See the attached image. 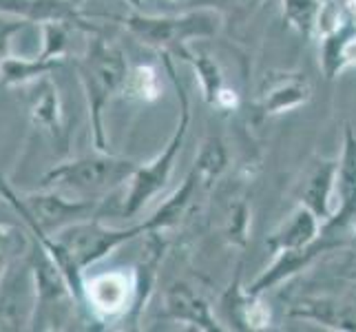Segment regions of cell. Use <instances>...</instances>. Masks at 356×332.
<instances>
[{"label": "cell", "instance_id": "25", "mask_svg": "<svg viewBox=\"0 0 356 332\" xmlns=\"http://www.w3.org/2000/svg\"><path fill=\"white\" fill-rule=\"evenodd\" d=\"M124 91L140 102H153L159 97V73L149 65H138L129 71Z\"/></svg>", "mask_w": 356, "mask_h": 332}, {"label": "cell", "instance_id": "16", "mask_svg": "<svg viewBox=\"0 0 356 332\" xmlns=\"http://www.w3.org/2000/svg\"><path fill=\"white\" fill-rule=\"evenodd\" d=\"M312 97V84L303 73H281L270 78V84L259 95V109L264 116H281L308 104Z\"/></svg>", "mask_w": 356, "mask_h": 332}, {"label": "cell", "instance_id": "30", "mask_svg": "<svg viewBox=\"0 0 356 332\" xmlns=\"http://www.w3.org/2000/svg\"><path fill=\"white\" fill-rule=\"evenodd\" d=\"M127 3L133 7V9H140V5H142V0H127Z\"/></svg>", "mask_w": 356, "mask_h": 332}, {"label": "cell", "instance_id": "7", "mask_svg": "<svg viewBox=\"0 0 356 332\" xmlns=\"http://www.w3.org/2000/svg\"><path fill=\"white\" fill-rule=\"evenodd\" d=\"M138 299V275L135 268H113L84 277L82 301L95 324H115L133 315Z\"/></svg>", "mask_w": 356, "mask_h": 332}, {"label": "cell", "instance_id": "4", "mask_svg": "<svg viewBox=\"0 0 356 332\" xmlns=\"http://www.w3.org/2000/svg\"><path fill=\"white\" fill-rule=\"evenodd\" d=\"M124 27L140 42L175 56L193 40L215 38L224 27V18L213 7H197L173 16H146L135 9L124 18Z\"/></svg>", "mask_w": 356, "mask_h": 332}, {"label": "cell", "instance_id": "24", "mask_svg": "<svg viewBox=\"0 0 356 332\" xmlns=\"http://www.w3.org/2000/svg\"><path fill=\"white\" fill-rule=\"evenodd\" d=\"M228 166V153H226V146L222 144V140L217 138H208L202 144V151L195 159V171L202 180V187H208L213 184L219 175L224 173V168Z\"/></svg>", "mask_w": 356, "mask_h": 332}, {"label": "cell", "instance_id": "14", "mask_svg": "<svg viewBox=\"0 0 356 332\" xmlns=\"http://www.w3.org/2000/svg\"><path fill=\"white\" fill-rule=\"evenodd\" d=\"M241 273H237L235 281L226 290L222 306L224 313L228 315V328L235 330H266L273 324V315L270 308L261 301V294L248 292L239 281Z\"/></svg>", "mask_w": 356, "mask_h": 332}, {"label": "cell", "instance_id": "6", "mask_svg": "<svg viewBox=\"0 0 356 332\" xmlns=\"http://www.w3.org/2000/svg\"><path fill=\"white\" fill-rule=\"evenodd\" d=\"M146 226L144 221L129 228H113L100 221V217H87L80 221H73L67 228L54 232V239L63 246L67 255L73 260L82 273L89 266L104 260L106 255L118 251L120 246L135 237H144Z\"/></svg>", "mask_w": 356, "mask_h": 332}, {"label": "cell", "instance_id": "29", "mask_svg": "<svg viewBox=\"0 0 356 332\" xmlns=\"http://www.w3.org/2000/svg\"><path fill=\"white\" fill-rule=\"evenodd\" d=\"M24 24H27V20L9 14H0V60L9 56V40L24 29Z\"/></svg>", "mask_w": 356, "mask_h": 332}, {"label": "cell", "instance_id": "28", "mask_svg": "<svg viewBox=\"0 0 356 332\" xmlns=\"http://www.w3.org/2000/svg\"><path fill=\"white\" fill-rule=\"evenodd\" d=\"M22 232L16 228H11L9 224L0 221V275L7 268V264L14 260L16 255H20V246H22Z\"/></svg>", "mask_w": 356, "mask_h": 332}, {"label": "cell", "instance_id": "22", "mask_svg": "<svg viewBox=\"0 0 356 332\" xmlns=\"http://www.w3.org/2000/svg\"><path fill=\"white\" fill-rule=\"evenodd\" d=\"M29 118L35 127H42L54 135L63 131V106H60V95H58L56 84L49 80V76L38 80V93H35L31 100Z\"/></svg>", "mask_w": 356, "mask_h": 332}, {"label": "cell", "instance_id": "15", "mask_svg": "<svg viewBox=\"0 0 356 332\" xmlns=\"http://www.w3.org/2000/svg\"><path fill=\"white\" fill-rule=\"evenodd\" d=\"M0 14H9L27 22H69L78 29L93 31L84 24L73 0H0Z\"/></svg>", "mask_w": 356, "mask_h": 332}, {"label": "cell", "instance_id": "9", "mask_svg": "<svg viewBox=\"0 0 356 332\" xmlns=\"http://www.w3.org/2000/svg\"><path fill=\"white\" fill-rule=\"evenodd\" d=\"M334 200V215L323 226V230L332 232L350 228L356 232V131L350 125H346V131H343Z\"/></svg>", "mask_w": 356, "mask_h": 332}, {"label": "cell", "instance_id": "26", "mask_svg": "<svg viewBox=\"0 0 356 332\" xmlns=\"http://www.w3.org/2000/svg\"><path fill=\"white\" fill-rule=\"evenodd\" d=\"M69 22H42V52L40 58L47 60H63L69 47Z\"/></svg>", "mask_w": 356, "mask_h": 332}, {"label": "cell", "instance_id": "13", "mask_svg": "<svg viewBox=\"0 0 356 332\" xmlns=\"http://www.w3.org/2000/svg\"><path fill=\"white\" fill-rule=\"evenodd\" d=\"M323 221L318 219L308 206L297 204L294 211L281 221V224L270 232L266 239V248L270 253L279 251H292V248H305L323 237Z\"/></svg>", "mask_w": 356, "mask_h": 332}, {"label": "cell", "instance_id": "27", "mask_svg": "<svg viewBox=\"0 0 356 332\" xmlns=\"http://www.w3.org/2000/svg\"><path fill=\"white\" fill-rule=\"evenodd\" d=\"M248 232H250V208L245 202H239L237 206H232V211H230L226 235L232 244L243 246L248 242Z\"/></svg>", "mask_w": 356, "mask_h": 332}, {"label": "cell", "instance_id": "2", "mask_svg": "<svg viewBox=\"0 0 356 332\" xmlns=\"http://www.w3.org/2000/svg\"><path fill=\"white\" fill-rule=\"evenodd\" d=\"M159 54H162V65L166 69V76L170 82H173L175 93H177L179 118H177V127H175L173 135H170L168 144L151 159V162L138 164L135 173L131 175L127 195H124V200H122V208H120L122 217L138 215L157 193H162V189L168 184L170 175H173L175 159L181 151L184 142H186L188 127H191V97H188L186 87H184V82L177 76L173 54H168V52H159Z\"/></svg>", "mask_w": 356, "mask_h": 332}, {"label": "cell", "instance_id": "11", "mask_svg": "<svg viewBox=\"0 0 356 332\" xmlns=\"http://www.w3.org/2000/svg\"><path fill=\"white\" fill-rule=\"evenodd\" d=\"M162 313L173 322L191 326L195 330H226V326H222V322L213 315L211 303L204 299V294L188 284H181V281H175L164 290Z\"/></svg>", "mask_w": 356, "mask_h": 332}, {"label": "cell", "instance_id": "8", "mask_svg": "<svg viewBox=\"0 0 356 332\" xmlns=\"http://www.w3.org/2000/svg\"><path fill=\"white\" fill-rule=\"evenodd\" d=\"M38 308L29 248L16 255L0 275V330H24L33 326Z\"/></svg>", "mask_w": 356, "mask_h": 332}, {"label": "cell", "instance_id": "5", "mask_svg": "<svg viewBox=\"0 0 356 332\" xmlns=\"http://www.w3.org/2000/svg\"><path fill=\"white\" fill-rule=\"evenodd\" d=\"M0 198L11 204L24 224L40 228L47 235H54L73 221L93 217L95 208L100 206V200L65 198V193L51 189H42L40 193H27L18 198L3 175H0Z\"/></svg>", "mask_w": 356, "mask_h": 332}, {"label": "cell", "instance_id": "10", "mask_svg": "<svg viewBox=\"0 0 356 332\" xmlns=\"http://www.w3.org/2000/svg\"><path fill=\"white\" fill-rule=\"evenodd\" d=\"M327 232H323L321 239H316L314 244L305 246V248H292V251H279L273 255V262L270 266H266L259 275L252 279V284L245 286V290L252 294H264L268 290H273L275 286L284 284V281L297 277L299 273H303L305 268H310L314 264L316 257H321L323 253H327L332 246V242H327Z\"/></svg>", "mask_w": 356, "mask_h": 332}, {"label": "cell", "instance_id": "20", "mask_svg": "<svg viewBox=\"0 0 356 332\" xmlns=\"http://www.w3.org/2000/svg\"><path fill=\"white\" fill-rule=\"evenodd\" d=\"M63 60H47V58H18V56H5L0 60V87H27V84L38 82L40 78L56 71Z\"/></svg>", "mask_w": 356, "mask_h": 332}, {"label": "cell", "instance_id": "12", "mask_svg": "<svg viewBox=\"0 0 356 332\" xmlns=\"http://www.w3.org/2000/svg\"><path fill=\"white\" fill-rule=\"evenodd\" d=\"M337 159H316V162L305 171L303 180L299 182L297 191V204L308 206L310 211L327 224L334 215L337 206Z\"/></svg>", "mask_w": 356, "mask_h": 332}, {"label": "cell", "instance_id": "18", "mask_svg": "<svg viewBox=\"0 0 356 332\" xmlns=\"http://www.w3.org/2000/svg\"><path fill=\"white\" fill-rule=\"evenodd\" d=\"M288 317L312 322L327 330L354 332L356 330V310L352 306L332 297H305L288 310Z\"/></svg>", "mask_w": 356, "mask_h": 332}, {"label": "cell", "instance_id": "3", "mask_svg": "<svg viewBox=\"0 0 356 332\" xmlns=\"http://www.w3.org/2000/svg\"><path fill=\"white\" fill-rule=\"evenodd\" d=\"M138 164L133 159L108 155L106 151H95L93 155L69 159L51 168L40 180L42 189L58 193H71L84 200H100L102 195L127 187Z\"/></svg>", "mask_w": 356, "mask_h": 332}, {"label": "cell", "instance_id": "23", "mask_svg": "<svg viewBox=\"0 0 356 332\" xmlns=\"http://www.w3.org/2000/svg\"><path fill=\"white\" fill-rule=\"evenodd\" d=\"M323 11V0H281V16L292 31L301 38H310L318 31V18Z\"/></svg>", "mask_w": 356, "mask_h": 332}, {"label": "cell", "instance_id": "17", "mask_svg": "<svg viewBox=\"0 0 356 332\" xmlns=\"http://www.w3.org/2000/svg\"><path fill=\"white\" fill-rule=\"evenodd\" d=\"M318 67L325 80H337L346 69L356 67V24L346 22L341 27L318 35Z\"/></svg>", "mask_w": 356, "mask_h": 332}, {"label": "cell", "instance_id": "21", "mask_svg": "<svg viewBox=\"0 0 356 332\" xmlns=\"http://www.w3.org/2000/svg\"><path fill=\"white\" fill-rule=\"evenodd\" d=\"M175 56L179 60H184V63H186L195 71V76H197V80H200L204 100L211 106H215L219 93H222V89L226 87V84H224V73H222V69H219V65L215 63L211 56L197 52V49H193L191 45L181 47Z\"/></svg>", "mask_w": 356, "mask_h": 332}, {"label": "cell", "instance_id": "19", "mask_svg": "<svg viewBox=\"0 0 356 332\" xmlns=\"http://www.w3.org/2000/svg\"><path fill=\"white\" fill-rule=\"evenodd\" d=\"M202 187V180L197 175V171H191V173L181 180L179 187L168 195V198L159 204L155 211L144 219V226L146 232L149 230H157V232H164L168 228H175L179 221L186 217L188 208L193 204V198L197 189Z\"/></svg>", "mask_w": 356, "mask_h": 332}, {"label": "cell", "instance_id": "1", "mask_svg": "<svg viewBox=\"0 0 356 332\" xmlns=\"http://www.w3.org/2000/svg\"><path fill=\"white\" fill-rule=\"evenodd\" d=\"M78 78L87 95L91 140L95 151H106V131H104V109L111 97L124 91L129 80V63L124 52L104 35H93L87 42V52L76 63Z\"/></svg>", "mask_w": 356, "mask_h": 332}]
</instances>
